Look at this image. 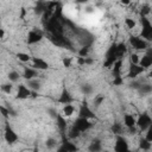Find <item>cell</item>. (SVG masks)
<instances>
[{
    "mask_svg": "<svg viewBox=\"0 0 152 152\" xmlns=\"http://www.w3.org/2000/svg\"><path fill=\"white\" fill-rule=\"evenodd\" d=\"M129 44L137 51H145L148 48V43L145 39H142L141 37H138V36L129 37Z\"/></svg>",
    "mask_w": 152,
    "mask_h": 152,
    "instance_id": "obj_1",
    "label": "cell"
},
{
    "mask_svg": "<svg viewBox=\"0 0 152 152\" xmlns=\"http://www.w3.org/2000/svg\"><path fill=\"white\" fill-rule=\"evenodd\" d=\"M151 124H152V120H151L150 114H147V113H142L141 115H139V118H137L135 127H138L140 131L145 132L147 128L151 127Z\"/></svg>",
    "mask_w": 152,
    "mask_h": 152,
    "instance_id": "obj_2",
    "label": "cell"
},
{
    "mask_svg": "<svg viewBox=\"0 0 152 152\" xmlns=\"http://www.w3.org/2000/svg\"><path fill=\"white\" fill-rule=\"evenodd\" d=\"M4 139L7 144H15L19 139L18 134L15 133V131L10 126V125H6L5 127V132H4Z\"/></svg>",
    "mask_w": 152,
    "mask_h": 152,
    "instance_id": "obj_3",
    "label": "cell"
},
{
    "mask_svg": "<svg viewBox=\"0 0 152 152\" xmlns=\"http://www.w3.org/2000/svg\"><path fill=\"white\" fill-rule=\"evenodd\" d=\"M74 127H75V128H77L81 133H83V132L88 131V129L91 127V124L89 122L88 118H82V116H80V118L75 121Z\"/></svg>",
    "mask_w": 152,
    "mask_h": 152,
    "instance_id": "obj_4",
    "label": "cell"
},
{
    "mask_svg": "<svg viewBox=\"0 0 152 152\" xmlns=\"http://www.w3.org/2000/svg\"><path fill=\"white\" fill-rule=\"evenodd\" d=\"M114 150L115 152H128L129 151V147H128V142L127 140L119 135L116 137V141H115V145H114Z\"/></svg>",
    "mask_w": 152,
    "mask_h": 152,
    "instance_id": "obj_5",
    "label": "cell"
},
{
    "mask_svg": "<svg viewBox=\"0 0 152 152\" xmlns=\"http://www.w3.org/2000/svg\"><path fill=\"white\" fill-rule=\"evenodd\" d=\"M31 61H32V66L31 68H33L34 70H38L39 71V70H46V69H49V63L45 59L40 58V57H34Z\"/></svg>",
    "mask_w": 152,
    "mask_h": 152,
    "instance_id": "obj_6",
    "label": "cell"
},
{
    "mask_svg": "<svg viewBox=\"0 0 152 152\" xmlns=\"http://www.w3.org/2000/svg\"><path fill=\"white\" fill-rule=\"evenodd\" d=\"M122 124H124V126L127 129L134 128L135 127V124H137V118L133 114H131V113H126L122 116Z\"/></svg>",
    "mask_w": 152,
    "mask_h": 152,
    "instance_id": "obj_7",
    "label": "cell"
},
{
    "mask_svg": "<svg viewBox=\"0 0 152 152\" xmlns=\"http://www.w3.org/2000/svg\"><path fill=\"white\" fill-rule=\"evenodd\" d=\"M43 39V33L38 30H31L27 36V43L28 44H37Z\"/></svg>",
    "mask_w": 152,
    "mask_h": 152,
    "instance_id": "obj_8",
    "label": "cell"
},
{
    "mask_svg": "<svg viewBox=\"0 0 152 152\" xmlns=\"http://www.w3.org/2000/svg\"><path fill=\"white\" fill-rule=\"evenodd\" d=\"M31 96V90L27 88L26 84H19L17 88V99L25 100Z\"/></svg>",
    "mask_w": 152,
    "mask_h": 152,
    "instance_id": "obj_9",
    "label": "cell"
},
{
    "mask_svg": "<svg viewBox=\"0 0 152 152\" xmlns=\"http://www.w3.org/2000/svg\"><path fill=\"white\" fill-rule=\"evenodd\" d=\"M75 112H76V108H75V106L72 103H65L63 106V108H62V115L65 119H69V118L74 116Z\"/></svg>",
    "mask_w": 152,
    "mask_h": 152,
    "instance_id": "obj_10",
    "label": "cell"
},
{
    "mask_svg": "<svg viewBox=\"0 0 152 152\" xmlns=\"http://www.w3.org/2000/svg\"><path fill=\"white\" fill-rule=\"evenodd\" d=\"M139 66H141L144 70L145 69H148L151 65H152V57L150 53H145L142 57H140V61H139Z\"/></svg>",
    "mask_w": 152,
    "mask_h": 152,
    "instance_id": "obj_11",
    "label": "cell"
},
{
    "mask_svg": "<svg viewBox=\"0 0 152 152\" xmlns=\"http://www.w3.org/2000/svg\"><path fill=\"white\" fill-rule=\"evenodd\" d=\"M142 72H144V69L141 66H139V65H131L129 71H128V77H131L133 80H137L138 76H140Z\"/></svg>",
    "mask_w": 152,
    "mask_h": 152,
    "instance_id": "obj_12",
    "label": "cell"
},
{
    "mask_svg": "<svg viewBox=\"0 0 152 152\" xmlns=\"http://www.w3.org/2000/svg\"><path fill=\"white\" fill-rule=\"evenodd\" d=\"M26 86H27V88H28L31 91H38V90L42 88V82L36 77V78L28 80Z\"/></svg>",
    "mask_w": 152,
    "mask_h": 152,
    "instance_id": "obj_13",
    "label": "cell"
},
{
    "mask_svg": "<svg viewBox=\"0 0 152 152\" xmlns=\"http://www.w3.org/2000/svg\"><path fill=\"white\" fill-rule=\"evenodd\" d=\"M37 75H38V71L34 70L33 68H25L24 74H23L24 78H26L27 81H28V80H32V78H36Z\"/></svg>",
    "mask_w": 152,
    "mask_h": 152,
    "instance_id": "obj_14",
    "label": "cell"
},
{
    "mask_svg": "<svg viewBox=\"0 0 152 152\" xmlns=\"http://www.w3.org/2000/svg\"><path fill=\"white\" fill-rule=\"evenodd\" d=\"M21 75L17 71V70H11L8 74H7V78H8V82L11 83H17L19 80H20Z\"/></svg>",
    "mask_w": 152,
    "mask_h": 152,
    "instance_id": "obj_15",
    "label": "cell"
},
{
    "mask_svg": "<svg viewBox=\"0 0 152 152\" xmlns=\"http://www.w3.org/2000/svg\"><path fill=\"white\" fill-rule=\"evenodd\" d=\"M45 146L48 150H55L57 146H58V140L53 137H49L46 140H45Z\"/></svg>",
    "mask_w": 152,
    "mask_h": 152,
    "instance_id": "obj_16",
    "label": "cell"
},
{
    "mask_svg": "<svg viewBox=\"0 0 152 152\" xmlns=\"http://www.w3.org/2000/svg\"><path fill=\"white\" fill-rule=\"evenodd\" d=\"M138 91H139L140 94H142L144 96H145V95H150L151 91H152V87H151L150 83H142V84L139 87Z\"/></svg>",
    "mask_w": 152,
    "mask_h": 152,
    "instance_id": "obj_17",
    "label": "cell"
},
{
    "mask_svg": "<svg viewBox=\"0 0 152 152\" xmlns=\"http://www.w3.org/2000/svg\"><path fill=\"white\" fill-rule=\"evenodd\" d=\"M13 89H14V86H13V83H11V82L2 83V84L0 86V90H1L2 93H5V94H12Z\"/></svg>",
    "mask_w": 152,
    "mask_h": 152,
    "instance_id": "obj_18",
    "label": "cell"
},
{
    "mask_svg": "<svg viewBox=\"0 0 152 152\" xmlns=\"http://www.w3.org/2000/svg\"><path fill=\"white\" fill-rule=\"evenodd\" d=\"M101 150H102V144L100 140H94L93 142H90V146H89L90 152H100Z\"/></svg>",
    "mask_w": 152,
    "mask_h": 152,
    "instance_id": "obj_19",
    "label": "cell"
},
{
    "mask_svg": "<svg viewBox=\"0 0 152 152\" xmlns=\"http://www.w3.org/2000/svg\"><path fill=\"white\" fill-rule=\"evenodd\" d=\"M17 58H18L21 63H28V62H31V59H32V57H31L27 52H18V53H17Z\"/></svg>",
    "mask_w": 152,
    "mask_h": 152,
    "instance_id": "obj_20",
    "label": "cell"
},
{
    "mask_svg": "<svg viewBox=\"0 0 152 152\" xmlns=\"http://www.w3.org/2000/svg\"><path fill=\"white\" fill-rule=\"evenodd\" d=\"M125 26H126L128 30H134V28L137 27V20L128 17V18L125 19Z\"/></svg>",
    "mask_w": 152,
    "mask_h": 152,
    "instance_id": "obj_21",
    "label": "cell"
},
{
    "mask_svg": "<svg viewBox=\"0 0 152 152\" xmlns=\"http://www.w3.org/2000/svg\"><path fill=\"white\" fill-rule=\"evenodd\" d=\"M81 91H82L84 95H90V94H93V91H94V87H93L91 84L84 83V84L81 86Z\"/></svg>",
    "mask_w": 152,
    "mask_h": 152,
    "instance_id": "obj_22",
    "label": "cell"
},
{
    "mask_svg": "<svg viewBox=\"0 0 152 152\" xmlns=\"http://www.w3.org/2000/svg\"><path fill=\"white\" fill-rule=\"evenodd\" d=\"M139 148L142 151H148L151 148V142H148L144 137L139 140Z\"/></svg>",
    "mask_w": 152,
    "mask_h": 152,
    "instance_id": "obj_23",
    "label": "cell"
},
{
    "mask_svg": "<svg viewBox=\"0 0 152 152\" xmlns=\"http://www.w3.org/2000/svg\"><path fill=\"white\" fill-rule=\"evenodd\" d=\"M129 61H131V64L132 65H138L139 64V61H140V57H139V55L137 52H133L129 56Z\"/></svg>",
    "mask_w": 152,
    "mask_h": 152,
    "instance_id": "obj_24",
    "label": "cell"
},
{
    "mask_svg": "<svg viewBox=\"0 0 152 152\" xmlns=\"http://www.w3.org/2000/svg\"><path fill=\"white\" fill-rule=\"evenodd\" d=\"M144 138H145L148 142H152V128H151V127L147 128V129L145 131V135H144Z\"/></svg>",
    "mask_w": 152,
    "mask_h": 152,
    "instance_id": "obj_25",
    "label": "cell"
},
{
    "mask_svg": "<svg viewBox=\"0 0 152 152\" xmlns=\"http://www.w3.org/2000/svg\"><path fill=\"white\" fill-rule=\"evenodd\" d=\"M88 52H89V48L88 46H83L80 50V57H88Z\"/></svg>",
    "mask_w": 152,
    "mask_h": 152,
    "instance_id": "obj_26",
    "label": "cell"
},
{
    "mask_svg": "<svg viewBox=\"0 0 152 152\" xmlns=\"http://www.w3.org/2000/svg\"><path fill=\"white\" fill-rule=\"evenodd\" d=\"M62 63H63L64 66L69 68V66L71 65V63H72V58H70V57H64V58L62 59Z\"/></svg>",
    "mask_w": 152,
    "mask_h": 152,
    "instance_id": "obj_27",
    "label": "cell"
},
{
    "mask_svg": "<svg viewBox=\"0 0 152 152\" xmlns=\"http://www.w3.org/2000/svg\"><path fill=\"white\" fill-rule=\"evenodd\" d=\"M0 112H1L2 116H5V118H8V116H10V109H7L6 107L0 106Z\"/></svg>",
    "mask_w": 152,
    "mask_h": 152,
    "instance_id": "obj_28",
    "label": "cell"
},
{
    "mask_svg": "<svg viewBox=\"0 0 152 152\" xmlns=\"http://www.w3.org/2000/svg\"><path fill=\"white\" fill-rule=\"evenodd\" d=\"M121 125H119V124H114V126H113V131H114V133H116V134H120L121 133Z\"/></svg>",
    "mask_w": 152,
    "mask_h": 152,
    "instance_id": "obj_29",
    "label": "cell"
},
{
    "mask_svg": "<svg viewBox=\"0 0 152 152\" xmlns=\"http://www.w3.org/2000/svg\"><path fill=\"white\" fill-rule=\"evenodd\" d=\"M103 100H104V96H99V97H96V99L94 100V103H95L96 106H100Z\"/></svg>",
    "mask_w": 152,
    "mask_h": 152,
    "instance_id": "obj_30",
    "label": "cell"
},
{
    "mask_svg": "<svg viewBox=\"0 0 152 152\" xmlns=\"http://www.w3.org/2000/svg\"><path fill=\"white\" fill-rule=\"evenodd\" d=\"M5 37V31L2 28H0V38H4Z\"/></svg>",
    "mask_w": 152,
    "mask_h": 152,
    "instance_id": "obj_31",
    "label": "cell"
},
{
    "mask_svg": "<svg viewBox=\"0 0 152 152\" xmlns=\"http://www.w3.org/2000/svg\"><path fill=\"white\" fill-rule=\"evenodd\" d=\"M33 152H37V150H34V151H33Z\"/></svg>",
    "mask_w": 152,
    "mask_h": 152,
    "instance_id": "obj_32",
    "label": "cell"
}]
</instances>
